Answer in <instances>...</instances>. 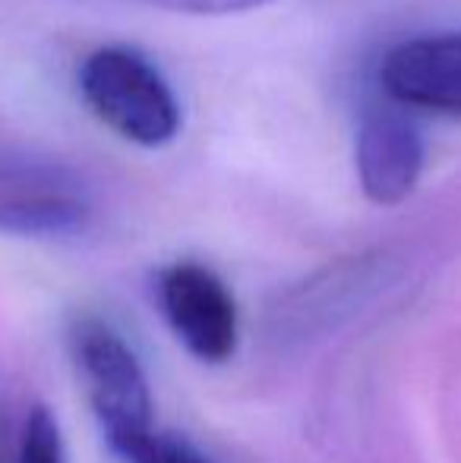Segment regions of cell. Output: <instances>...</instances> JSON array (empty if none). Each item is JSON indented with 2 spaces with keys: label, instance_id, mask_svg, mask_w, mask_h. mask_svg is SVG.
Instances as JSON below:
<instances>
[{
  "label": "cell",
  "instance_id": "6",
  "mask_svg": "<svg viewBox=\"0 0 461 463\" xmlns=\"http://www.w3.org/2000/svg\"><path fill=\"white\" fill-rule=\"evenodd\" d=\"M379 86L399 104L461 117V32L395 44L379 63Z\"/></svg>",
  "mask_w": 461,
  "mask_h": 463
},
{
  "label": "cell",
  "instance_id": "3",
  "mask_svg": "<svg viewBox=\"0 0 461 463\" xmlns=\"http://www.w3.org/2000/svg\"><path fill=\"white\" fill-rule=\"evenodd\" d=\"M158 299L178 341L203 363H225L237 350V303L225 280L197 262H178L161 271Z\"/></svg>",
  "mask_w": 461,
  "mask_h": 463
},
{
  "label": "cell",
  "instance_id": "5",
  "mask_svg": "<svg viewBox=\"0 0 461 463\" xmlns=\"http://www.w3.org/2000/svg\"><path fill=\"white\" fill-rule=\"evenodd\" d=\"M424 136L395 108H370L354 139L360 189L376 205H399L424 174Z\"/></svg>",
  "mask_w": 461,
  "mask_h": 463
},
{
  "label": "cell",
  "instance_id": "1",
  "mask_svg": "<svg viewBox=\"0 0 461 463\" xmlns=\"http://www.w3.org/2000/svg\"><path fill=\"white\" fill-rule=\"evenodd\" d=\"M80 92L89 110L133 146L158 148L180 133V104L171 86L133 48L92 51L80 70Z\"/></svg>",
  "mask_w": 461,
  "mask_h": 463
},
{
  "label": "cell",
  "instance_id": "9",
  "mask_svg": "<svg viewBox=\"0 0 461 463\" xmlns=\"http://www.w3.org/2000/svg\"><path fill=\"white\" fill-rule=\"evenodd\" d=\"M155 4L174 13H190V16H228V13L256 10L272 0H155Z\"/></svg>",
  "mask_w": 461,
  "mask_h": 463
},
{
  "label": "cell",
  "instance_id": "8",
  "mask_svg": "<svg viewBox=\"0 0 461 463\" xmlns=\"http://www.w3.org/2000/svg\"><path fill=\"white\" fill-rule=\"evenodd\" d=\"M117 454L127 463H209L197 448L174 439V435H161V432L136 435V439L117 445Z\"/></svg>",
  "mask_w": 461,
  "mask_h": 463
},
{
  "label": "cell",
  "instance_id": "7",
  "mask_svg": "<svg viewBox=\"0 0 461 463\" xmlns=\"http://www.w3.org/2000/svg\"><path fill=\"white\" fill-rule=\"evenodd\" d=\"M16 463H67L61 426L48 407H32V413L25 416Z\"/></svg>",
  "mask_w": 461,
  "mask_h": 463
},
{
  "label": "cell",
  "instance_id": "2",
  "mask_svg": "<svg viewBox=\"0 0 461 463\" xmlns=\"http://www.w3.org/2000/svg\"><path fill=\"white\" fill-rule=\"evenodd\" d=\"M73 347L111 445L117 448L152 432V394L139 360L120 335L101 322H82L73 335Z\"/></svg>",
  "mask_w": 461,
  "mask_h": 463
},
{
  "label": "cell",
  "instance_id": "4",
  "mask_svg": "<svg viewBox=\"0 0 461 463\" xmlns=\"http://www.w3.org/2000/svg\"><path fill=\"white\" fill-rule=\"evenodd\" d=\"M89 202L67 171L25 158H0V231L67 233L86 224Z\"/></svg>",
  "mask_w": 461,
  "mask_h": 463
}]
</instances>
